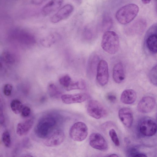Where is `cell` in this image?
Listing matches in <instances>:
<instances>
[{
	"instance_id": "32",
	"label": "cell",
	"mask_w": 157,
	"mask_h": 157,
	"mask_svg": "<svg viewBox=\"0 0 157 157\" xmlns=\"http://www.w3.org/2000/svg\"><path fill=\"white\" fill-rule=\"evenodd\" d=\"M31 112V109L28 106L23 107L21 111V115L24 117H28L30 114Z\"/></svg>"
},
{
	"instance_id": "8",
	"label": "cell",
	"mask_w": 157,
	"mask_h": 157,
	"mask_svg": "<svg viewBox=\"0 0 157 157\" xmlns=\"http://www.w3.org/2000/svg\"><path fill=\"white\" fill-rule=\"evenodd\" d=\"M157 25H152L148 30L145 43L147 49L151 53L156 54L157 52Z\"/></svg>"
},
{
	"instance_id": "3",
	"label": "cell",
	"mask_w": 157,
	"mask_h": 157,
	"mask_svg": "<svg viewBox=\"0 0 157 157\" xmlns=\"http://www.w3.org/2000/svg\"><path fill=\"white\" fill-rule=\"evenodd\" d=\"M56 123V120L53 117H43L38 121L35 127V132L36 135L39 138L45 139L51 133Z\"/></svg>"
},
{
	"instance_id": "17",
	"label": "cell",
	"mask_w": 157,
	"mask_h": 157,
	"mask_svg": "<svg viewBox=\"0 0 157 157\" xmlns=\"http://www.w3.org/2000/svg\"><path fill=\"white\" fill-rule=\"evenodd\" d=\"M137 97L136 93L134 90L131 89H126L122 92L120 100L124 104H131L136 101Z\"/></svg>"
},
{
	"instance_id": "25",
	"label": "cell",
	"mask_w": 157,
	"mask_h": 157,
	"mask_svg": "<svg viewBox=\"0 0 157 157\" xmlns=\"http://www.w3.org/2000/svg\"><path fill=\"white\" fill-rule=\"evenodd\" d=\"M157 65L154 66L151 70L149 74V79L154 85L157 86Z\"/></svg>"
},
{
	"instance_id": "33",
	"label": "cell",
	"mask_w": 157,
	"mask_h": 157,
	"mask_svg": "<svg viewBox=\"0 0 157 157\" xmlns=\"http://www.w3.org/2000/svg\"><path fill=\"white\" fill-rule=\"evenodd\" d=\"M106 98L109 101L112 103L115 102L117 100L116 96L112 93L108 94L106 96Z\"/></svg>"
},
{
	"instance_id": "16",
	"label": "cell",
	"mask_w": 157,
	"mask_h": 157,
	"mask_svg": "<svg viewBox=\"0 0 157 157\" xmlns=\"http://www.w3.org/2000/svg\"><path fill=\"white\" fill-rule=\"evenodd\" d=\"M63 0H51L42 8V14L48 16L59 9L63 3Z\"/></svg>"
},
{
	"instance_id": "27",
	"label": "cell",
	"mask_w": 157,
	"mask_h": 157,
	"mask_svg": "<svg viewBox=\"0 0 157 157\" xmlns=\"http://www.w3.org/2000/svg\"><path fill=\"white\" fill-rule=\"evenodd\" d=\"M109 136L114 144L117 146L120 145L119 139H118L116 131L113 128L110 129L109 132Z\"/></svg>"
},
{
	"instance_id": "30",
	"label": "cell",
	"mask_w": 157,
	"mask_h": 157,
	"mask_svg": "<svg viewBox=\"0 0 157 157\" xmlns=\"http://www.w3.org/2000/svg\"><path fill=\"white\" fill-rule=\"evenodd\" d=\"M12 86L9 84H5L3 87V91L5 95L9 96L10 95L12 90Z\"/></svg>"
},
{
	"instance_id": "20",
	"label": "cell",
	"mask_w": 157,
	"mask_h": 157,
	"mask_svg": "<svg viewBox=\"0 0 157 157\" xmlns=\"http://www.w3.org/2000/svg\"><path fill=\"white\" fill-rule=\"evenodd\" d=\"M60 36L58 34H51L41 39L40 42L44 47L48 48L57 42Z\"/></svg>"
},
{
	"instance_id": "34",
	"label": "cell",
	"mask_w": 157,
	"mask_h": 157,
	"mask_svg": "<svg viewBox=\"0 0 157 157\" xmlns=\"http://www.w3.org/2000/svg\"><path fill=\"white\" fill-rule=\"evenodd\" d=\"M5 122V118L3 109L0 106V124H3Z\"/></svg>"
},
{
	"instance_id": "11",
	"label": "cell",
	"mask_w": 157,
	"mask_h": 157,
	"mask_svg": "<svg viewBox=\"0 0 157 157\" xmlns=\"http://www.w3.org/2000/svg\"><path fill=\"white\" fill-rule=\"evenodd\" d=\"M156 105L155 100L151 96L143 97L139 101L137 105V109L139 112L147 113L152 111Z\"/></svg>"
},
{
	"instance_id": "22",
	"label": "cell",
	"mask_w": 157,
	"mask_h": 157,
	"mask_svg": "<svg viewBox=\"0 0 157 157\" xmlns=\"http://www.w3.org/2000/svg\"><path fill=\"white\" fill-rule=\"evenodd\" d=\"M10 107L13 112L16 114L21 112L23 107L21 102L18 100L14 99L10 103Z\"/></svg>"
},
{
	"instance_id": "2",
	"label": "cell",
	"mask_w": 157,
	"mask_h": 157,
	"mask_svg": "<svg viewBox=\"0 0 157 157\" xmlns=\"http://www.w3.org/2000/svg\"><path fill=\"white\" fill-rule=\"evenodd\" d=\"M120 46L119 37L114 31H107L104 34L101 42L102 48L107 53L111 55L115 54Z\"/></svg>"
},
{
	"instance_id": "9",
	"label": "cell",
	"mask_w": 157,
	"mask_h": 157,
	"mask_svg": "<svg viewBox=\"0 0 157 157\" xmlns=\"http://www.w3.org/2000/svg\"><path fill=\"white\" fill-rule=\"evenodd\" d=\"M63 132L60 129H57L51 133L45 139L44 144L48 147H55L61 144L65 139Z\"/></svg>"
},
{
	"instance_id": "15",
	"label": "cell",
	"mask_w": 157,
	"mask_h": 157,
	"mask_svg": "<svg viewBox=\"0 0 157 157\" xmlns=\"http://www.w3.org/2000/svg\"><path fill=\"white\" fill-rule=\"evenodd\" d=\"M113 77L114 82L117 84L121 83L124 80L125 75L122 63H117L114 66L113 69Z\"/></svg>"
},
{
	"instance_id": "7",
	"label": "cell",
	"mask_w": 157,
	"mask_h": 157,
	"mask_svg": "<svg viewBox=\"0 0 157 157\" xmlns=\"http://www.w3.org/2000/svg\"><path fill=\"white\" fill-rule=\"evenodd\" d=\"M96 79L98 84L103 86L108 83L109 78L108 66L104 60H101L98 63L97 70Z\"/></svg>"
},
{
	"instance_id": "4",
	"label": "cell",
	"mask_w": 157,
	"mask_h": 157,
	"mask_svg": "<svg viewBox=\"0 0 157 157\" xmlns=\"http://www.w3.org/2000/svg\"><path fill=\"white\" fill-rule=\"evenodd\" d=\"M88 134V129L86 124L82 121L74 123L71 127L69 136L73 140L81 142L84 140Z\"/></svg>"
},
{
	"instance_id": "12",
	"label": "cell",
	"mask_w": 157,
	"mask_h": 157,
	"mask_svg": "<svg viewBox=\"0 0 157 157\" xmlns=\"http://www.w3.org/2000/svg\"><path fill=\"white\" fill-rule=\"evenodd\" d=\"M74 9L73 6L71 4L64 6L51 17V22L56 23L67 18L71 14Z\"/></svg>"
},
{
	"instance_id": "37",
	"label": "cell",
	"mask_w": 157,
	"mask_h": 157,
	"mask_svg": "<svg viewBox=\"0 0 157 157\" xmlns=\"http://www.w3.org/2000/svg\"><path fill=\"white\" fill-rule=\"evenodd\" d=\"M2 61V60L1 58V57L0 56V70L2 69L3 67Z\"/></svg>"
},
{
	"instance_id": "31",
	"label": "cell",
	"mask_w": 157,
	"mask_h": 157,
	"mask_svg": "<svg viewBox=\"0 0 157 157\" xmlns=\"http://www.w3.org/2000/svg\"><path fill=\"white\" fill-rule=\"evenodd\" d=\"M129 156L131 157H147L145 154L140 153L136 151L135 149H131L129 152Z\"/></svg>"
},
{
	"instance_id": "19",
	"label": "cell",
	"mask_w": 157,
	"mask_h": 157,
	"mask_svg": "<svg viewBox=\"0 0 157 157\" xmlns=\"http://www.w3.org/2000/svg\"><path fill=\"white\" fill-rule=\"evenodd\" d=\"M33 124V120L32 118L25 121L19 123L17 125V133L19 136H23L27 134L32 128Z\"/></svg>"
},
{
	"instance_id": "21",
	"label": "cell",
	"mask_w": 157,
	"mask_h": 157,
	"mask_svg": "<svg viewBox=\"0 0 157 157\" xmlns=\"http://www.w3.org/2000/svg\"><path fill=\"white\" fill-rule=\"evenodd\" d=\"M86 86L85 81L83 79H81L76 82H71L65 89L68 91L75 90H83L85 89Z\"/></svg>"
},
{
	"instance_id": "5",
	"label": "cell",
	"mask_w": 157,
	"mask_h": 157,
	"mask_svg": "<svg viewBox=\"0 0 157 157\" xmlns=\"http://www.w3.org/2000/svg\"><path fill=\"white\" fill-rule=\"evenodd\" d=\"M87 111L90 116L97 119L104 117L107 114V110L102 104L97 100L93 99L89 101Z\"/></svg>"
},
{
	"instance_id": "6",
	"label": "cell",
	"mask_w": 157,
	"mask_h": 157,
	"mask_svg": "<svg viewBox=\"0 0 157 157\" xmlns=\"http://www.w3.org/2000/svg\"><path fill=\"white\" fill-rule=\"evenodd\" d=\"M138 129L140 133L146 136H151L155 134L157 130L156 122L152 119L146 118L139 123Z\"/></svg>"
},
{
	"instance_id": "14",
	"label": "cell",
	"mask_w": 157,
	"mask_h": 157,
	"mask_svg": "<svg viewBox=\"0 0 157 157\" xmlns=\"http://www.w3.org/2000/svg\"><path fill=\"white\" fill-rule=\"evenodd\" d=\"M118 113L120 119L123 124L128 128L131 127L133 120L132 110L127 107L122 108L119 110Z\"/></svg>"
},
{
	"instance_id": "10",
	"label": "cell",
	"mask_w": 157,
	"mask_h": 157,
	"mask_svg": "<svg viewBox=\"0 0 157 157\" xmlns=\"http://www.w3.org/2000/svg\"><path fill=\"white\" fill-rule=\"evenodd\" d=\"M89 143L92 148L100 150H105L107 149V143L104 137L100 133H92L89 138Z\"/></svg>"
},
{
	"instance_id": "18",
	"label": "cell",
	"mask_w": 157,
	"mask_h": 157,
	"mask_svg": "<svg viewBox=\"0 0 157 157\" xmlns=\"http://www.w3.org/2000/svg\"><path fill=\"white\" fill-rule=\"evenodd\" d=\"M99 57L96 54H92L89 58L87 67V73L90 77H92L95 74L99 62Z\"/></svg>"
},
{
	"instance_id": "28",
	"label": "cell",
	"mask_w": 157,
	"mask_h": 157,
	"mask_svg": "<svg viewBox=\"0 0 157 157\" xmlns=\"http://www.w3.org/2000/svg\"><path fill=\"white\" fill-rule=\"evenodd\" d=\"M59 82L60 84L66 89L69 86L72 82L71 77L69 75H66L60 78Z\"/></svg>"
},
{
	"instance_id": "23",
	"label": "cell",
	"mask_w": 157,
	"mask_h": 157,
	"mask_svg": "<svg viewBox=\"0 0 157 157\" xmlns=\"http://www.w3.org/2000/svg\"><path fill=\"white\" fill-rule=\"evenodd\" d=\"M48 92L49 96L52 98H59L61 94L57 87L53 84H51L48 87Z\"/></svg>"
},
{
	"instance_id": "35",
	"label": "cell",
	"mask_w": 157,
	"mask_h": 157,
	"mask_svg": "<svg viewBox=\"0 0 157 157\" xmlns=\"http://www.w3.org/2000/svg\"><path fill=\"white\" fill-rule=\"evenodd\" d=\"M142 2L144 4H147L150 3L151 0H141Z\"/></svg>"
},
{
	"instance_id": "1",
	"label": "cell",
	"mask_w": 157,
	"mask_h": 157,
	"mask_svg": "<svg viewBox=\"0 0 157 157\" xmlns=\"http://www.w3.org/2000/svg\"><path fill=\"white\" fill-rule=\"evenodd\" d=\"M139 7L136 4L130 3L120 8L117 12L115 17L117 21L122 25L127 24L137 16L139 11Z\"/></svg>"
},
{
	"instance_id": "36",
	"label": "cell",
	"mask_w": 157,
	"mask_h": 157,
	"mask_svg": "<svg viewBox=\"0 0 157 157\" xmlns=\"http://www.w3.org/2000/svg\"><path fill=\"white\" fill-rule=\"evenodd\" d=\"M106 156L117 157H119V156L116 154H110V155H109Z\"/></svg>"
},
{
	"instance_id": "26",
	"label": "cell",
	"mask_w": 157,
	"mask_h": 157,
	"mask_svg": "<svg viewBox=\"0 0 157 157\" xmlns=\"http://www.w3.org/2000/svg\"><path fill=\"white\" fill-rule=\"evenodd\" d=\"M2 141L4 145L6 147H9L11 144L10 134L8 131H5L2 135Z\"/></svg>"
},
{
	"instance_id": "29",
	"label": "cell",
	"mask_w": 157,
	"mask_h": 157,
	"mask_svg": "<svg viewBox=\"0 0 157 157\" xmlns=\"http://www.w3.org/2000/svg\"><path fill=\"white\" fill-rule=\"evenodd\" d=\"M112 21L111 17L106 16L104 17L102 21V27L105 30L110 29L112 26Z\"/></svg>"
},
{
	"instance_id": "24",
	"label": "cell",
	"mask_w": 157,
	"mask_h": 157,
	"mask_svg": "<svg viewBox=\"0 0 157 157\" xmlns=\"http://www.w3.org/2000/svg\"><path fill=\"white\" fill-rule=\"evenodd\" d=\"M1 58L2 61L9 64H12L15 62L13 55L8 51H4L2 53Z\"/></svg>"
},
{
	"instance_id": "38",
	"label": "cell",
	"mask_w": 157,
	"mask_h": 157,
	"mask_svg": "<svg viewBox=\"0 0 157 157\" xmlns=\"http://www.w3.org/2000/svg\"></svg>"
},
{
	"instance_id": "13",
	"label": "cell",
	"mask_w": 157,
	"mask_h": 157,
	"mask_svg": "<svg viewBox=\"0 0 157 157\" xmlns=\"http://www.w3.org/2000/svg\"><path fill=\"white\" fill-rule=\"evenodd\" d=\"M89 97V95L86 93L64 94L61 97L62 101L67 104L82 102Z\"/></svg>"
}]
</instances>
